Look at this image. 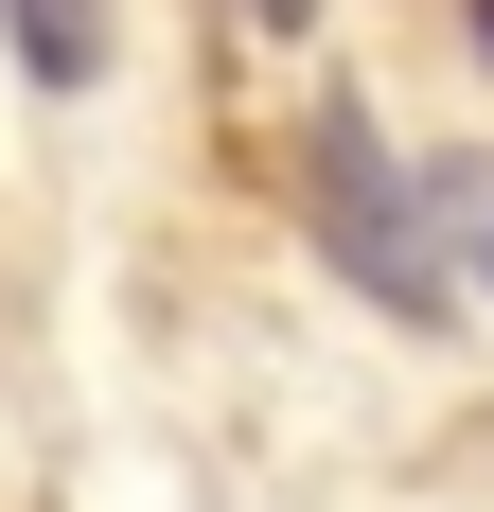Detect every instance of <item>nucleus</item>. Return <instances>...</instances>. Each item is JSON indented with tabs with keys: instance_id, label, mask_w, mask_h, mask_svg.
Returning a JSON list of instances; mask_svg holds the SVG:
<instances>
[{
	"instance_id": "obj_3",
	"label": "nucleus",
	"mask_w": 494,
	"mask_h": 512,
	"mask_svg": "<svg viewBox=\"0 0 494 512\" xmlns=\"http://www.w3.org/2000/svg\"><path fill=\"white\" fill-rule=\"evenodd\" d=\"M247 18H265V36H300V0H247Z\"/></svg>"
},
{
	"instance_id": "obj_5",
	"label": "nucleus",
	"mask_w": 494,
	"mask_h": 512,
	"mask_svg": "<svg viewBox=\"0 0 494 512\" xmlns=\"http://www.w3.org/2000/svg\"><path fill=\"white\" fill-rule=\"evenodd\" d=\"M477 265H494V248H477Z\"/></svg>"
},
{
	"instance_id": "obj_1",
	"label": "nucleus",
	"mask_w": 494,
	"mask_h": 512,
	"mask_svg": "<svg viewBox=\"0 0 494 512\" xmlns=\"http://www.w3.org/2000/svg\"><path fill=\"white\" fill-rule=\"evenodd\" d=\"M300 212H318V248H336V283H371L389 318H442V248L406 230V159L353 124V106H318L300 124Z\"/></svg>"
},
{
	"instance_id": "obj_2",
	"label": "nucleus",
	"mask_w": 494,
	"mask_h": 512,
	"mask_svg": "<svg viewBox=\"0 0 494 512\" xmlns=\"http://www.w3.org/2000/svg\"><path fill=\"white\" fill-rule=\"evenodd\" d=\"M18 18V71L36 89H106V0H0Z\"/></svg>"
},
{
	"instance_id": "obj_4",
	"label": "nucleus",
	"mask_w": 494,
	"mask_h": 512,
	"mask_svg": "<svg viewBox=\"0 0 494 512\" xmlns=\"http://www.w3.org/2000/svg\"><path fill=\"white\" fill-rule=\"evenodd\" d=\"M477 36H494V0H477Z\"/></svg>"
}]
</instances>
